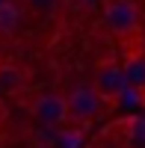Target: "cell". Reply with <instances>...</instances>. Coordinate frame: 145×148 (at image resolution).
I'll return each instance as SVG.
<instances>
[{
  "instance_id": "obj_1",
  "label": "cell",
  "mask_w": 145,
  "mask_h": 148,
  "mask_svg": "<svg viewBox=\"0 0 145 148\" xmlns=\"http://www.w3.org/2000/svg\"><path fill=\"white\" fill-rule=\"evenodd\" d=\"M104 21L110 27V33L122 36V39H130V36L139 33V9L133 0H110L104 9Z\"/></svg>"
},
{
  "instance_id": "obj_2",
  "label": "cell",
  "mask_w": 145,
  "mask_h": 148,
  "mask_svg": "<svg viewBox=\"0 0 145 148\" xmlns=\"http://www.w3.org/2000/svg\"><path fill=\"white\" fill-rule=\"evenodd\" d=\"M95 92L101 95V101L107 104H116L118 98L124 95L127 89V77H124V68L116 65V62H104L98 71H95Z\"/></svg>"
},
{
  "instance_id": "obj_3",
  "label": "cell",
  "mask_w": 145,
  "mask_h": 148,
  "mask_svg": "<svg viewBox=\"0 0 145 148\" xmlns=\"http://www.w3.org/2000/svg\"><path fill=\"white\" fill-rule=\"evenodd\" d=\"M65 101H68V119H74V121H92L104 104L101 95L95 92V86H77V89H71Z\"/></svg>"
},
{
  "instance_id": "obj_4",
  "label": "cell",
  "mask_w": 145,
  "mask_h": 148,
  "mask_svg": "<svg viewBox=\"0 0 145 148\" xmlns=\"http://www.w3.org/2000/svg\"><path fill=\"white\" fill-rule=\"evenodd\" d=\"M33 116L39 125L44 127H56L68 119V101L62 95H42L39 101L33 104Z\"/></svg>"
},
{
  "instance_id": "obj_5",
  "label": "cell",
  "mask_w": 145,
  "mask_h": 148,
  "mask_svg": "<svg viewBox=\"0 0 145 148\" xmlns=\"http://www.w3.org/2000/svg\"><path fill=\"white\" fill-rule=\"evenodd\" d=\"M21 27V6L15 0H3L0 3V36H12Z\"/></svg>"
},
{
  "instance_id": "obj_6",
  "label": "cell",
  "mask_w": 145,
  "mask_h": 148,
  "mask_svg": "<svg viewBox=\"0 0 145 148\" xmlns=\"http://www.w3.org/2000/svg\"><path fill=\"white\" fill-rule=\"evenodd\" d=\"M21 86H24V71L18 65H12V62H0V92L12 95Z\"/></svg>"
},
{
  "instance_id": "obj_7",
  "label": "cell",
  "mask_w": 145,
  "mask_h": 148,
  "mask_svg": "<svg viewBox=\"0 0 145 148\" xmlns=\"http://www.w3.org/2000/svg\"><path fill=\"white\" fill-rule=\"evenodd\" d=\"M124 77H127V86L145 89V56H130V59H127Z\"/></svg>"
},
{
  "instance_id": "obj_8",
  "label": "cell",
  "mask_w": 145,
  "mask_h": 148,
  "mask_svg": "<svg viewBox=\"0 0 145 148\" xmlns=\"http://www.w3.org/2000/svg\"><path fill=\"white\" fill-rule=\"evenodd\" d=\"M56 3H59V0H27V6L36 9V12H51Z\"/></svg>"
}]
</instances>
